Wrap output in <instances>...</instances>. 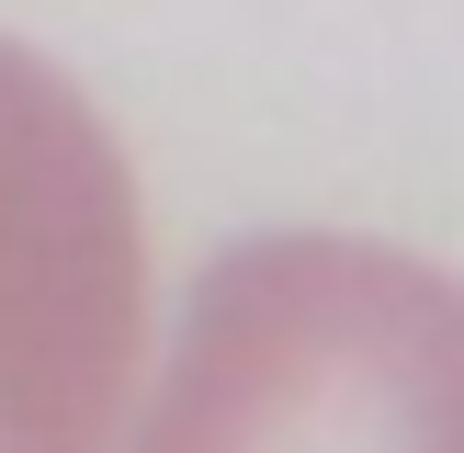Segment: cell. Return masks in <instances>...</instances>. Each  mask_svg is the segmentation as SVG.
Returning a JSON list of instances; mask_svg holds the SVG:
<instances>
[{
    "instance_id": "obj_2",
    "label": "cell",
    "mask_w": 464,
    "mask_h": 453,
    "mask_svg": "<svg viewBox=\"0 0 464 453\" xmlns=\"http://www.w3.org/2000/svg\"><path fill=\"white\" fill-rule=\"evenodd\" d=\"M148 340V216L68 68L0 34V453H102Z\"/></svg>"
},
{
    "instance_id": "obj_1",
    "label": "cell",
    "mask_w": 464,
    "mask_h": 453,
    "mask_svg": "<svg viewBox=\"0 0 464 453\" xmlns=\"http://www.w3.org/2000/svg\"><path fill=\"white\" fill-rule=\"evenodd\" d=\"M125 453H464V272L385 238H238Z\"/></svg>"
}]
</instances>
